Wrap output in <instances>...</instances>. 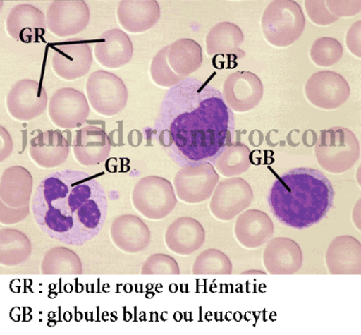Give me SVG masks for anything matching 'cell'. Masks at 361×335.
<instances>
[{"label":"cell","instance_id":"6da1fadb","mask_svg":"<svg viewBox=\"0 0 361 335\" xmlns=\"http://www.w3.org/2000/svg\"><path fill=\"white\" fill-rule=\"evenodd\" d=\"M235 127L233 111L224 103L221 91L188 77L165 94L152 136L183 168L212 163L231 143Z\"/></svg>","mask_w":361,"mask_h":335},{"label":"cell","instance_id":"7a4b0ae2","mask_svg":"<svg viewBox=\"0 0 361 335\" xmlns=\"http://www.w3.org/2000/svg\"><path fill=\"white\" fill-rule=\"evenodd\" d=\"M31 209L37 226L48 237L81 246L101 232L109 203L105 190L94 178L84 171L64 170L41 181Z\"/></svg>","mask_w":361,"mask_h":335},{"label":"cell","instance_id":"3957f363","mask_svg":"<svg viewBox=\"0 0 361 335\" xmlns=\"http://www.w3.org/2000/svg\"><path fill=\"white\" fill-rule=\"evenodd\" d=\"M334 195L333 185L321 171L296 168L274 181L267 201L281 224L302 230L318 224L327 216Z\"/></svg>","mask_w":361,"mask_h":335},{"label":"cell","instance_id":"277c9868","mask_svg":"<svg viewBox=\"0 0 361 335\" xmlns=\"http://www.w3.org/2000/svg\"><path fill=\"white\" fill-rule=\"evenodd\" d=\"M314 154L320 167L329 173H345L360 160V141L346 128H331L320 133Z\"/></svg>","mask_w":361,"mask_h":335},{"label":"cell","instance_id":"5b68a950","mask_svg":"<svg viewBox=\"0 0 361 335\" xmlns=\"http://www.w3.org/2000/svg\"><path fill=\"white\" fill-rule=\"evenodd\" d=\"M306 26L303 11L293 0H274L262 17V29L267 42L276 47H287L302 36Z\"/></svg>","mask_w":361,"mask_h":335},{"label":"cell","instance_id":"8992f818","mask_svg":"<svg viewBox=\"0 0 361 335\" xmlns=\"http://www.w3.org/2000/svg\"><path fill=\"white\" fill-rule=\"evenodd\" d=\"M132 201L135 210L145 218L159 221L175 209L178 197L169 181L157 176H149L135 185Z\"/></svg>","mask_w":361,"mask_h":335},{"label":"cell","instance_id":"52a82bcc","mask_svg":"<svg viewBox=\"0 0 361 335\" xmlns=\"http://www.w3.org/2000/svg\"><path fill=\"white\" fill-rule=\"evenodd\" d=\"M85 90L90 106L103 116H115L127 106V87L118 76L111 72H93L87 78Z\"/></svg>","mask_w":361,"mask_h":335},{"label":"cell","instance_id":"ba28073f","mask_svg":"<svg viewBox=\"0 0 361 335\" xmlns=\"http://www.w3.org/2000/svg\"><path fill=\"white\" fill-rule=\"evenodd\" d=\"M219 181L220 176L212 163L200 162L181 168L173 179V188L176 197L196 205L212 197Z\"/></svg>","mask_w":361,"mask_h":335},{"label":"cell","instance_id":"9c48e42d","mask_svg":"<svg viewBox=\"0 0 361 335\" xmlns=\"http://www.w3.org/2000/svg\"><path fill=\"white\" fill-rule=\"evenodd\" d=\"M254 198L252 188L245 179L230 178L219 182L210 200L211 213L216 219L229 221L247 210Z\"/></svg>","mask_w":361,"mask_h":335},{"label":"cell","instance_id":"30bf717a","mask_svg":"<svg viewBox=\"0 0 361 335\" xmlns=\"http://www.w3.org/2000/svg\"><path fill=\"white\" fill-rule=\"evenodd\" d=\"M310 103L318 109L334 111L343 106L351 90L347 80L334 71H323L312 74L305 85Z\"/></svg>","mask_w":361,"mask_h":335},{"label":"cell","instance_id":"8fae6325","mask_svg":"<svg viewBox=\"0 0 361 335\" xmlns=\"http://www.w3.org/2000/svg\"><path fill=\"white\" fill-rule=\"evenodd\" d=\"M51 122L63 130L81 127L90 116V104L81 91L71 87L56 90L48 104Z\"/></svg>","mask_w":361,"mask_h":335},{"label":"cell","instance_id":"7c38bea8","mask_svg":"<svg viewBox=\"0 0 361 335\" xmlns=\"http://www.w3.org/2000/svg\"><path fill=\"white\" fill-rule=\"evenodd\" d=\"M48 30L59 37L75 36L87 28L90 10L84 0H54L47 11Z\"/></svg>","mask_w":361,"mask_h":335},{"label":"cell","instance_id":"4fadbf2b","mask_svg":"<svg viewBox=\"0 0 361 335\" xmlns=\"http://www.w3.org/2000/svg\"><path fill=\"white\" fill-rule=\"evenodd\" d=\"M48 97L41 83L23 79L16 83L8 93V112L14 119L29 122L39 117L47 109Z\"/></svg>","mask_w":361,"mask_h":335},{"label":"cell","instance_id":"5bb4252c","mask_svg":"<svg viewBox=\"0 0 361 335\" xmlns=\"http://www.w3.org/2000/svg\"><path fill=\"white\" fill-rule=\"evenodd\" d=\"M221 95L232 111H250L258 106L263 98V83L252 72H233L224 80Z\"/></svg>","mask_w":361,"mask_h":335},{"label":"cell","instance_id":"9a60e30c","mask_svg":"<svg viewBox=\"0 0 361 335\" xmlns=\"http://www.w3.org/2000/svg\"><path fill=\"white\" fill-rule=\"evenodd\" d=\"M6 30L13 39L24 44L42 42L47 33V17L33 5H16L6 20Z\"/></svg>","mask_w":361,"mask_h":335},{"label":"cell","instance_id":"2e32d148","mask_svg":"<svg viewBox=\"0 0 361 335\" xmlns=\"http://www.w3.org/2000/svg\"><path fill=\"white\" fill-rule=\"evenodd\" d=\"M93 61L92 48L87 42H69L55 47L53 71L61 79L74 80L90 72Z\"/></svg>","mask_w":361,"mask_h":335},{"label":"cell","instance_id":"e0dca14e","mask_svg":"<svg viewBox=\"0 0 361 335\" xmlns=\"http://www.w3.org/2000/svg\"><path fill=\"white\" fill-rule=\"evenodd\" d=\"M303 261V252L298 243L285 237L271 238L263 254L264 265L270 275L295 274Z\"/></svg>","mask_w":361,"mask_h":335},{"label":"cell","instance_id":"ac0fdd59","mask_svg":"<svg viewBox=\"0 0 361 335\" xmlns=\"http://www.w3.org/2000/svg\"><path fill=\"white\" fill-rule=\"evenodd\" d=\"M109 235L114 245L127 254H135L148 248L151 231L145 222L135 214L117 217L111 224Z\"/></svg>","mask_w":361,"mask_h":335},{"label":"cell","instance_id":"d6986e66","mask_svg":"<svg viewBox=\"0 0 361 335\" xmlns=\"http://www.w3.org/2000/svg\"><path fill=\"white\" fill-rule=\"evenodd\" d=\"M72 147L75 159L87 167L102 164L111 154L108 134L103 128L94 125H88L77 131Z\"/></svg>","mask_w":361,"mask_h":335},{"label":"cell","instance_id":"ffe728a7","mask_svg":"<svg viewBox=\"0 0 361 335\" xmlns=\"http://www.w3.org/2000/svg\"><path fill=\"white\" fill-rule=\"evenodd\" d=\"M325 260L331 275H360V241L351 236L334 238L326 252Z\"/></svg>","mask_w":361,"mask_h":335},{"label":"cell","instance_id":"44dd1931","mask_svg":"<svg viewBox=\"0 0 361 335\" xmlns=\"http://www.w3.org/2000/svg\"><path fill=\"white\" fill-rule=\"evenodd\" d=\"M234 232L240 245L255 249L271 240L274 234V224L269 214L251 209L239 214Z\"/></svg>","mask_w":361,"mask_h":335},{"label":"cell","instance_id":"7402d4cb","mask_svg":"<svg viewBox=\"0 0 361 335\" xmlns=\"http://www.w3.org/2000/svg\"><path fill=\"white\" fill-rule=\"evenodd\" d=\"M117 20L128 33L140 34L149 30L160 18L157 0H122L117 6Z\"/></svg>","mask_w":361,"mask_h":335},{"label":"cell","instance_id":"603a6c76","mask_svg":"<svg viewBox=\"0 0 361 335\" xmlns=\"http://www.w3.org/2000/svg\"><path fill=\"white\" fill-rule=\"evenodd\" d=\"M204 243V228L200 221L190 217L176 219L166 230V246L179 256L195 253Z\"/></svg>","mask_w":361,"mask_h":335},{"label":"cell","instance_id":"cb8c5ba5","mask_svg":"<svg viewBox=\"0 0 361 335\" xmlns=\"http://www.w3.org/2000/svg\"><path fill=\"white\" fill-rule=\"evenodd\" d=\"M69 145L60 130L39 133L30 142L29 154L39 167L52 169L63 164L68 159Z\"/></svg>","mask_w":361,"mask_h":335},{"label":"cell","instance_id":"d4e9b609","mask_svg":"<svg viewBox=\"0 0 361 335\" xmlns=\"http://www.w3.org/2000/svg\"><path fill=\"white\" fill-rule=\"evenodd\" d=\"M94 55L102 66L111 69L120 68L132 61V40L124 31L111 29L99 37L94 45Z\"/></svg>","mask_w":361,"mask_h":335},{"label":"cell","instance_id":"484cf974","mask_svg":"<svg viewBox=\"0 0 361 335\" xmlns=\"http://www.w3.org/2000/svg\"><path fill=\"white\" fill-rule=\"evenodd\" d=\"M33 178L27 169L21 166H13L6 169L0 178V200L11 208L29 206Z\"/></svg>","mask_w":361,"mask_h":335},{"label":"cell","instance_id":"4316f807","mask_svg":"<svg viewBox=\"0 0 361 335\" xmlns=\"http://www.w3.org/2000/svg\"><path fill=\"white\" fill-rule=\"evenodd\" d=\"M245 40V35L239 26L232 23H220L210 29L206 36V52L209 57L214 56H233L237 59L245 57V51L240 45Z\"/></svg>","mask_w":361,"mask_h":335},{"label":"cell","instance_id":"83f0119b","mask_svg":"<svg viewBox=\"0 0 361 335\" xmlns=\"http://www.w3.org/2000/svg\"><path fill=\"white\" fill-rule=\"evenodd\" d=\"M167 60L173 72L186 79L202 66V48L194 39L176 40L168 47Z\"/></svg>","mask_w":361,"mask_h":335},{"label":"cell","instance_id":"f1b7e54d","mask_svg":"<svg viewBox=\"0 0 361 335\" xmlns=\"http://www.w3.org/2000/svg\"><path fill=\"white\" fill-rule=\"evenodd\" d=\"M32 253L31 241L27 236L12 228L0 230V264L18 267L27 262Z\"/></svg>","mask_w":361,"mask_h":335},{"label":"cell","instance_id":"f546056e","mask_svg":"<svg viewBox=\"0 0 361 335\" xmlns=\"http://www.w3.org/2000/svg\"><path fill=\"white\" fill-rule=\"evenodd\" d=\"M212 164L221 176L238 178L247 173L251 166L250 150L247 145L236 143L224 147Z\"/></svg>","mask_w":361,"mask_h":335},{"label":"cell","instance_id":"4dcf8cb0","mask_svg":"<svg viewBox=\"0 0 361 335\" xmlns=\"http://www.w3.org/2000/svg\"><path fill=\"white\" fill-rule=\"evenodd\" d=\"M41 272L49 276H80L82 264L78 255L66 248H51L42 259Z\"/></svg>","mask_w":361,"mask_h":335},{"label":"cell","instance_id":"1f68e13d","mask_svg":"<svg viewBox=\"0 0 361 335\" xmlns=\"http://www.w3.org/2000/svg\"><path fill=\"white\" fill-rule=\"evenodd\" d=\"M232 262L224 252L209 248L202 252L192 264V272L196 276L231 275Z\"/></svg>","mask_w":361,"mask_h":335},{"label":"cell","instance_id":"d6a6232c","mask_svg":"<svg viewBox=\"0 0 361 335\" xmlns=\"http://www.w3.org/2000/svg\"><path fill=\"white\" fill-rule=\"evenodd\" d=\"M343 47L338 39L330 37H319L311 48V58L318 66L330 67L338 63L343 56Z\"/></svg>","mask_w":361,"mask_h":335},{"label":"cell","instance_id":"836d02e7","mask_svg":"<svg viewBox=\"0 0 361 335\" xmlns=\"http://www.w3.org/2000/svg\"><path fill=\"white\" fill-rule=\"evenodd\" d=\"M168 47L161 48L156 54L151 63V77L154 84L161 87L172 88L179 83L185 80V78L178 76L171 68L167 60Z\"/></svg>","mask_w":361,"mask_h":335},{"label":"cell","instance_id":"e575fe53","mask_svg":"<svg viewBox=\"0 0 361 335\" xmlns=\"http://www.w3.org/2000/svg\"><path fill=\"white\" fill-rule=\"evenodd\" d=\"M180 270L173 257L165 254L149 256L141 268V275H179Z\"/></svg>","mask_w":361,"mask_h":335},{"label":"cell","instance_id":"d590c367","mask_svg":"<svg viewBox=\"0 0 361 335\" xmlns=\"http://www.w3.org/2000/svg\"><path fill=\"white\" fill-rule=\"evenodd\" d=\"M305 8L307 17L317 25H330L339 20L328 10L324 0H307Z\"/></svg>","mask_w":361,"mask_h":335},{"label":"cell","instance_id":"8d00e7d4","mask_svg":"<svg viewBox=\"0 0 361 335\" xmlns=\"http://www.w3.org/2000/svg\"><path fill=\"white\" fill-rule=\"evenodd\" d=\"M326 6L336 18L353 17L360 12V0H327Z\"/></svg>","mask_w":361,"mask_h":335},{"label":"cell","instance_id":"74e56055","mask_svg":"<svg viewBox=\"0 0 361 335\" xmlns=\"http://www.w3.org/2000/svg\"><path fill=\"white\" fill-rule=\"evenodd\" d=\"M29 214V206L21 208H11L0 203V221L2 224H15L23 221Z\"/></svg>","mask_w":361,"mask_h":335},{"label":"cell","instance_id":"f35d334b","mask_svg":"<svg viewBox=\"0 0 361 335\" xmlns=\"http://www.w3.org/2000/svg\"><path fill=\"white\" fill-rule=\"evenodd\" d=\"M360 20L353 24L347 33L346 44L348 49L351 51L355 57L360 58Z\"/></svg>","mask_w":361,"mask_h":335},{"label":"cell","instance_id":"ab89813d","mask_svg":"<svg viewBox=\"0 0 361 335\" xmlns=\"http://www.w3.org/2000/svg\"><path fill=\"white\" fill-rule=\"evenodd\" d=\"M0 139H1V150H0V160L4 161L12 154L13 139L9 133L4 127H0Z\"/></svg>","mask_w":361,"mask_h":335},{"label":"cell","instance_id":"60d3db41","mask_svg":"<svg viewBox=\"0 0 361 335\" xmlns=\"http://www.w3.org/2000/svg\"><path fill=\"white\" fill-rule=\"evenodd\" d=\"M250 273H253L252 272H245L243 274H250ZM256 273V274H262V275H266V273L264 272H254Z\"/></svg>","mask_w":361,"mask_h":335}]
</instances>
